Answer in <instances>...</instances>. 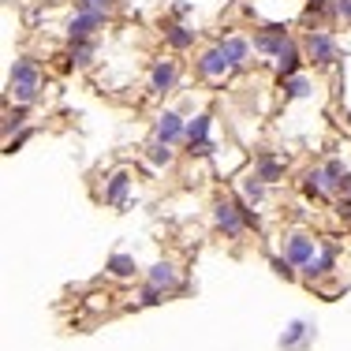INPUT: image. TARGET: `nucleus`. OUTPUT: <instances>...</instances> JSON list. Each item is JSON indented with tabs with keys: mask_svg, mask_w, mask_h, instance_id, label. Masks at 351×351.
Wrapping results in <instances>:
<instances>
[{
	"mask_svg": "<svg viewBox=\"0 0 351 351\" xmlns=\"http://www.w3.org/2000/svg\"><path fill=\"white\" fill-rule=\"evenodd\" d=\"M41 86H45V75L34 56H15L12 71H8V101L12 105H30L34 108L41 101Z\"/></svg>",
	"mask_w": 351,
	"mask_h": 351,
	"instance_id": "f257e3e1",
	"label": "nucleus"
},
{
	"mask_svg": "<svg viewBox=\"0 0 351 351\" xmlns=\"http://www.w3.org/2000/svg\"><path fill=\"white\" fill-rule=\"evenodd\" d=\"M250 45H254V53L262 56V60L277 64L280 56H288V53H295V49H303V38H295L288 27L273 23V27H258L254 38H250Z\"/></svg>",
	"mask_w": 351,
	"mask_h": 351,
	"instance_id": "f03ea898",
	"label": "nucleus"
},
{
	"mask_svg": "<svg viewBox=\"0 0 351 351\" xmlns=\"http://www.w3.org/2000/svg\"><path fill=\"white\" fill-rule=\"evenodd\" d=\"M303 56L314 68H337L340 64V41L329 27H311L303 34Z\"/></svg>",
	"mask_w": 351,
	"mask_h": 351,
	"instance_id": "7ed1b4c3",
	"label": "nucleus"
},
{
	"mask_svg": "<svg viewBox=\"0 0 351 351\" xmlns=\"http://www.w3.org/2000/svg\"><path fill=\"white\" fill-rule=\"evenodd\" d=\"M236 71L239 68L228 60V56H224V49L217 45V41H213V45H206L202 53L195 56V75L202 82H224V79H232Z\"/></svg>",
	"mask_w": 351,
	"mask_h": 351,
	"instance_id": "20e7f679",
	"label": "nucleus"
},
{
	"mask_svg": "<svg viewBox=\"0 0 351 351\" xmlns=\"http://www.w3.org/2000/svg\"><path fill=\"white\" fill-rule=\"evenodd\" d=\"M213 228L221 232L224 239H239L247 236V221H243V210H239V198H217L213 202Z\"/></svg>",
	"mask_w": 351,
	"mask_h": 351,
	"instance_id": "39448f33",
	"label": "nucleus"
},
{
	"mask_svg": "<svg viewBox=\"0 0 351 351\" xmlns=\"http://www.w3.org/2000/svg\"><path fill=\"white\" fill-rule=\"evenodd\" d=\"M180 60H172V56H161V60L149 64V75H146V94L149 97H169L176 86H180Z\"/></svg>",
	"mask_w": 351,
	"mask_h": 351,
	"instance_id": "423d86ee",
	"label": "nucleus"
},
{
	"mask_svg": "<svg viewBox=\"0 0 351 351\" xmlns=\"http://www.w3.org/2000/svg\"><path fill=\"white\" fill-rule=\"evenodd\" d=\"M108 19H112L108 12H90V8H75L71 19L64 23V34H68V41H90V38H97V34H101V30L108 27Z\"/></svg>",
	"mask_w": 351,
	"mask_h": 351,
	"instance_id": "0eeeda50",
	"label": "nucleus"
},
{
	"mask_svg": "<svg viewBox=\"0 0 351 351\" xmlns=\"http://www.w3.org/2000/svg\"><path fill=\"white\" fill-rule=\"evenodd\" d=\"M149 138H161V142H169V146H183V142H187V116H183L180 108H161V112L154 116Z\"/></svg>",
	"mask_w": 351,
	"mask_h": 351,
	"instance_id": "6e6552de",
	"label": "nucleus"
},
{
	"mask_svg": "<svg viewBox=\"0 0 351 351\" xmlns=\"http://www.w3.org/2000/svg\"><path fill=\"white\" fill-rule=\"evenodd\" d=\"M317 239L311 236V232H303V228H295V232H288V236H284V247H280V254L288 258L291 265H295V269H306V265H311V258L317 254Z\"/></svg>",
	"mask_w": 351,
	"mask_h": 351,
	"instance_id": "1a4fd4ad",
	"label": "nucleus"
},
{
	"mask_svg": "<svg viewBox=\"0 0 351 351\" xmlns=\"http://www.w3.org/2000/svg\"><path fill=\"white\" fill-rule=\"evenodd\" d=\"M303 195H306V198H314V202H337L340 183L332 180V176L322 169V165H314V169H306V172H303Z\"/></svg>",
	"mask_w": 351,
	"mask_h": 351,
	"instance_id": "9d476101",
	"label": "nucleus"
},
{
	"mask_svg": "<svg viewBox=\"0 0 351 351\" xmlns=\"http://www.w3.org/2000/svg\"><path fill=\"white\" fill-rule=\"evenodd\" d=\"M131 187H135V176H131L128 169L108 172V176H105V191H101L105 206H116V210H123V206L131 202Z\"/></svg>",
	"mask_w": 351,
	"mask_h": 351,
	"instance_id": "9b49d317",
	"label": "nucleus"
},
{
	"mask_svg": "<svg viewBox=\"0 0 351 351\" xmlns=\"http://www.w3.org/2000/svg\"><path fill=\"white\" fill-rule=\"evenodd\" d=\"M250 169L262 176L269 187H277V183H284V172H288V157L273 154V149H258L254 161H250Z\"/></svg>",
	"mask_w": 351,
	"mask_h": 351,
	"instance_id": "f8f14e48",
	"label": "nucleus"
},
{
	"mask_svg": "<svg viewBox=\"0 0 351 351\" xmlns=\"http://www.w3.org/2000/svg\"><path fill=\"white\" fill-rule=\"evenodd\" d=\"M337 258H340V247L332 243V239H322V247H317V254L311 258V265L303 269L306 280H325L332 277V269H337Z\"/></svg>",
	"mask_w": 351,
	"mask_h": 351,
	"instance_id": "ddd939ff",
	"label": "nucleus"
},
{
	"mask_svg": "<svg viewBox=\"0 0 351 351\" xmlns=\"http://www.w3.org/2000/svg\"><path fill=\"white\" fill-rule=\"evenodd\" d=\"M217 45L224 49V56H228L232 64H236L239 71L250 64V56H254V45H250L247 34H236V30H228V34H217Z\"/></svg>",
	"mask_w": 351,
	"mask_h": 351,
	"instance_id": "4468645a",
	"label": "nucleus"
},
{
	"mask_svg": "<svg viewBox=\"0 0 351 351\" xmlns=\"http://www.w3.org/2000/svg\"><path fill=\"white\" fill-rule=\"evenodd\" d=\"M165 45L172 49V53H191V49H195V41H198V30L191 27V23H165Z\"/></svg>",
	"mask_w": 351,
	"mask_h": 351,
	"instance_id": "2eb2a0df",
	"label": "nucleus"
},
{
	"mask_svg": "<svg viewBox=\"0 0 351 351\" xmlns=\"http://www.w3.org/2000/svg\"><path fill=\"white\" fill-rule=\"evenodd\" d=\"M146 284H154V288H161L165 295L169 291L180 288V269H176V262H169V258H161V262H154L146 269Z\"/></svg>",
	"mask_w": 351,
	"mask_h": 351,
	"instance_id": "dca6fc26",
	"label": "nucleus"
},
{
	"mask_svg": "<svg viewBox=\"0 0 351 351\" xmlns=\"http://www.w3.org/2000/svg\"><path fill=\"white\" fill-rule=\"evenodd\" d=\"M311 340H314V325L303 322V317H295V322H288V329L280 332V351H303Z\"/></svg>",
	"mask_w": 351,
	"mask_h": 351,
	"instance_id": "f3484780",
	"label": "nucleus"
},
{
	"mask_svg": "<svg viewBox=\"0 0 351 351\" xmlns=\"http://www.w3.org/2000/svg\"><path fill=\"white\" fill-rule=\"evenodd\" d=\"M236 195H239V198H247L250 206H262L265 198H269V183H265L254 169H247L243 176H239V191H236Z\"/></svg>",
	"mask_w": 351,
	"mask_h": 351,
	"instance_id": "a211bd4d",
	"label": "nucleus"
},
{
	"mask_svg": "<svg viewBox=\"0 0 351 351\" xmlns=\"http://www.w3.org/2000/svg\"><path fill=\"white\" fill-rule=\"evenodd\" d=\"M97 60V38L90 41H68V68L75 71H90Z\"/></svg>",
	"mask_w": 351,
	"mask_h": 351,
	"instance_id": "6ab92c4d",
	"label": "nucleus"
},
{
	"mask_svg": "<svg viewBox=\"0 0 351 351\" xmlns=\"http://www.w3.org/2000/svg\"><path fill=\"white\" fill-rule=\"evenodd\" d=\"M198 142H213V116L210 112L187 116V142L183 146H198Z\"/></svg>",
	"mask_w": 351,
	"mask_h": 351,
	"instance_id": "aec40b11",
	"label": "nucleus"
},
{
	"mask_svg": "<svg viewBox=\"0 0 351 351\" xmlns=\"http://www.w3.org/2000/svg\"><path fill=\"white\" fill-rule=\"evenodd\" d=\"M105 273H108V277H116V280H131V277L138 273L135 254H128V250H116V254H108Z\"/></svg>",
	"mask_w": 351,
	"mask_h": 351,
	"instance_id": "412c9836",
	"label": "nucleus"
},
{
	"mask_svg": "<svg viewBox=\"0 0 351 351\" xmlns=\"http://www.w3.org/2000/svg\"><path fill=\"white\" fill-rule=\"evenodd\" d=\"M280 97H284V105H288V101H306V97H314V82L306 79V75L284 79L280 82Z\"/></svg>",
	"mask_w": 351,
	"mask_h": 351,
	"instance_id": "4be33fe9",
	"label": "nucleus"
},
{
	"mask_svg": "<svg viewBox=\"0 0 351 351\" xmlns=\"http://www.w3.org/2000/svg\"><path fill=\"white\" fill-rule=\"evenodd\" d=\"M306 68V56H303V49H295V53H288V56H280L277 64H273V75H277V86L284 79H295V75H303Z\"/></svg>",
	"mask_w": 351,
	"mask_h": 351,
	"instance_id": "5701e85b",
	"label": "nucleus"
},
{
	"mask_svg": "<svg viewBox=\"0 0 351 351\" xmlns=\"http://www.w3.org/2000/svg\"><path fill=\"white\" fill-rule=\"evenodd\" d=\"M146 161H149V169H169L176 161V146H169V142H161V138H149L146 142Z\"/></svg>",
	"mask_w": 351,
	"mask_h": 351,
	"instance_id": "b1692460",
	"label": "nucleus"
},
{
	"mask_svg": "<svg viewBox=\"0 0 351 351\" xmlns=\"http://www.w3.org/2000/svg\"><path fill=\"white\" fill-rule=\"evenodd\" d=\"M27 116H30V105H12V101H8L4 120H0V131H4V138H12L15 131L27 128Z\"/></svg>",
	"mask_w": 351,
	"mask_h": 351,
	"instance_id": "393cba45",
	"label": "nucleus"
},
{
	"mask_svg": "<svg viewBox=\"0 0 351 351\" xmlns=\"http://www.w3.org/2000/svg\"><path fill=\"white\" fill-rule=\"evenodd\" d=\"M38 135V128H30V123H27V128H23V131H15V135L12 138H4V157H12V154H19V149L23 146H27V142L30 138H34Z\"/></svg>",
	"mask_w": 351,
	"mask_h": 351,
	"instance_id": "a878e982",
	"label": "nucleus"
},
{
	"mask_svg": "<svg viewBox=\"0 0 351 351\" xmlns=\"http://www.w3.org/2000/svg\"><path fill=\"white\" fill-rule=\"evenodd\" d=\"M322 169H325V172H329V176H332V180H337V183H340V180H344V176L351 172V169H348V165H344V157H325V161H322Z\"/></svg>",
	"mask_w": 351,
	"mask_h": 351,
	"instance_id": "bb28decb",
	"label": "nucleus"
},
{
	"mask_svg": "<svg viewBox=\"0 0 351 351\" xmlns=\"http://www.w3.org/2000/svg\"><path fill=\"white\" fill-rule=\"evenodd\" d=\"M165 299V291L161 288H154V284H142V291H138V306H157Z\"/></svg>",
	"mask_w": 351,
	"mask_h": 351,
	"instance_id": "cd10ccee",
	"label": "nucleus"
},
{
	"mask_svg": "<svg viewBox=\"0 0 351 351\" xmlns=\"http://www.w3.org/2000/svg\"><path fill=\"white\" fill-rule=\"evenodd\" d=\"M269 265H273V273H277V277H284V280H295V265H291L284 254H277Z\"/></svg>",
	"mask_w": 351,
	"mask_h": 351,
	"instance_id": "c85d7f7f",
	"label": "nucleus"
},
{
	"mask_svg": "<svg viewBox=\"0 0 351 351\" xmlns=\"http://www.w3.org/2000/svg\"><path fill=\"white\" fill-rule=\"evenodd\" d=\"M75 8H90V12H108L112 15L116 0H75Z\"/></svg>",
	"mask_w": 351,
	"mask_h": 351,
	"instance_id": "c756f323",
	"label": "nucleus"
},
{
	"mask_svg": "<svg viewBox=\"0 0 351 351\" xmlns=\"http://www.w3.org/2000/svg\"><path fill=\"white\" fill-rule=\"evenodd\" d=\"M191 15H195V4H191V0H180V4H172V19H176V23H187Z\"/></svg>",
	"mask_w": 351,
	"mask_h": 351,
	"instance_id": "7c9ffc66",
	"label": "nucleus"
},
{
	"mask_svg": "<svg viewBox=\"0 0 351 351\" xmlns=\"http://www.w3.org/2000/svg\"><path fill=\"white\" fill-rule=\"evenodd\" d=\"M332 8H337V23L351 27V0H332Z\"/></svg>",
	"mask_w": 351,
	"mask_h": 351,
	"instance_id": "2f4dec72",
	"label": "nucleus"
},
{
	"mask_svg": "<svg viewBox=\"0 0 351 351\" xmlns=\"http://www.w3.org/2000/svg\"><path fill=\"white\" fill-rule=\"evenodd\" d=\"M337 198H344V202H351V172L344 176V180H340V195Z\"/></svg>",
	"mask_w": 351,
	"mask_h": 351,
	"instance_id": "473e14b6",
	"label": "nucleus"
}]
</instances>
